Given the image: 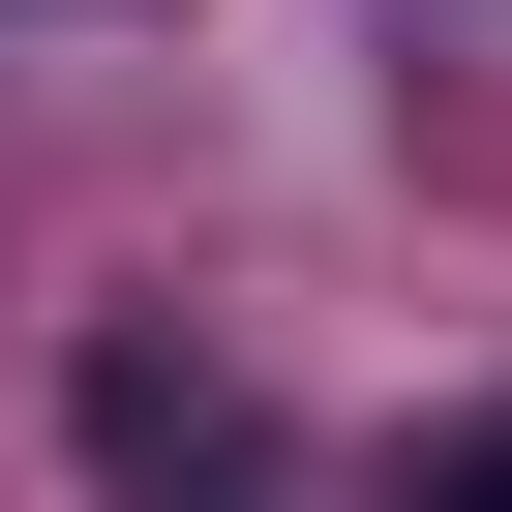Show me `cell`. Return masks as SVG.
I'll return each mask as SVG.
<instances>
[{
	"label": "cell",
	"mask_w": 512,
	"mask_h": 512,
	"mask_svg": "<svg viewBox=\"0 0 512 512\" xmlns=\"http://www.w3.org/2000/svg\"><path fill=\"white\" fill-rule=\"evenodd\" d=\"M91 452H121V482H241V392H211V362H151V332H121V362H91Z\"/></svg>",
	"instance_id": "cell-1"
},
{
	"label": "cell",
	"mask_w": 512,
	"mask_h": 512,
	"mask_svg": "<svg viewBox=\"0 0 512 512\" xmlns=\"http://www.w3.org/2000/svg\"><path fill=\"white\" fill-rule=\"evenodd\" d=\"M422 512H512V452H452V482H422Z\"/></svg>",
	"instance_id": "cell-2"
}]
</instances>
